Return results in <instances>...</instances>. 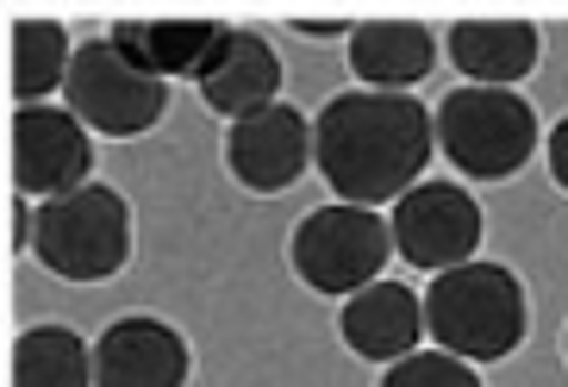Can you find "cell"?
Returning <instances> with one entry per match:
<instances>
[{"mask_svg": "<svg viewBox=\"0 0 568 387\" xmlns=\"http://www.w3.org/2000/svg\"><path fill=\"white\" fill-rule=\"evenodd\" d=\"M294 275L318 294H363V287L382 282L387 256H394V225L375 213V206H318L294 225Z\"/></svg>", "mask_w": 568, "mask_h": 387, "instance_id": "cell-5", "label": "cell"}, {"mask_svg": "<svg viewBox=\"0 0 568 387\" xmlns=\"http://www.w3.org/2000/svg\"><path fill=\"white\" fill-rule=\"evenodd\" d=\"M187 381V344L175 325L132 313L113 319L94 344V387H182Z\"/></svg>", "mask_w": 568, "mask_h": 387, "instance_id": "cell-10", "label": "cell"}, {"mask_svg": "<svg viewBox=\"0 0 568 387\" xmlns=\"http://www.w3.org/2000/svg\"><path fill=\"white\" fill-rule=\"evenodd\" d=\"M537 113L513 88H450L437 106V151L463 169L468 182H506L537 151Z\"/></svg>", "mask_w": 568, "mask_h": 387, "instance_id": "cell-3", "label": "cell"}, {"mask_svg": "<svg viewBox=\"0 0 568 387\" xmlns=\"http://www.w3.org/2000/svg\"><path fill=\"white\" fill-rule=\"evenodd\" d=\"M437 63V38L413 19H368L351 26V69L356 82H368L375 94H406L413 82H425Z\"/></svg>", "mask_w": 568, "mask_h": 387, "instance_id": "cell-13", "label": "cell"}, {"mask_svg": "<svg viewBox=\"0 0 568 387\" xmlns=\"http://www.w3.org/2000/svg\"><path fill=\"white\" fill-rule=\"evenodd\" d=\"M337 332H344V344L356 356L394 369V363H406L418 350V337H425V301L406 282H375V287H363V294L344 301Z\"/></svg>", "mask_w": 568, "mask_h": 387, "instance_id": "cell-12", "label": "cell"}, {"mask_svg": "<svg viewBox=\"0 0 568 387\" xmlns=\"http://www.w3.org/2000/svg\"><path fill=\"white\" fill-rule=\"evenodd\" d=\"M94 138L69 106H19L13 113V187L26 201H63L88 187Z\"/></svg>", "mask_w": 568, "mask_h": 387, "instance_id": "cell-8", "label": "cell"}, {"mask_svg": "<svg viewBox=\"0 0 568 387\" xmlns=\"http://www.w3.org/2000/svg\"><path fill=\"white\" fill-rule=\"evenodd\" d=\"M437 151V119L413 94H375L351 88L318 106L313 119V163L344 206L406 201Z\"/></svg>", "mask_w": 568, "mask_h": 387, "instance_id": "cell-1", "label": "cell"}, {"mask_svg": "<svg viewBox=\"0 0 568 387\" xmlns=\"http://www.w3.org/2000/svg\"><path fill=\"white\" fill-rule=\"evenodd\" d=\"M306 156H313V125H306L301 106H287V101L237 119L232 132H225V169L251 194H282V187H294L306 175Z\"/></svg>", "mask_w": 568, "mask_h": 387, "instance_id": "cell-9", "label": "cell"}, {"mask_svg": "<svg viewBox=\"0 0 568 387\" xmlns=\"http://www.w3.org/2000/svg\"><path fill=\"white\" fill-rule=\"evenodd\" d=\"M13 387H94V350L69 325H32L13 344Z\"/></svg>", "mask_w": 568, "mask_h": 387, "instance_id": "cell-17", "label": "cell"}, {"mask_svg": "<svg viewBox=\"0 0 568 387\" xmlns=\"http://www.w3.org/2000/svg\"><path fill=\"white\" fill-rule=\"evenodd\" d=\"M301 32H344V19H294Z\"/></svg>", "mask_w": 568, "mask_h": 387, "instance_id": "cell-20", "label": "cell"}, {"mask_svg": "<svg viewBox=\"0 0 568 387\" xmlns=\"http://www.w3.org/2000/svg\"><path fill=\"white\" fill-rule=\"evenodd\" d=\"M387 225H394V251L413 269H432V275L463 269L481 251V206L456 182H418L406 201H394Z\"/></svg>", "mask_w": 568, "mask_h": 387, "instance_id": "cell-7", "label": "cell"}, {"mask_svg": "<svg viewBox=\"0 0 568 387\" xmlns=\"http://www.w3.org/2000/svg\"><path fill=\"white\" fill-rule=\"evenodd\" d=\"M194 88H201V101L213 106L219 119H232V125H237V119L275 106V94H282V57L268 51V38L232 32L225 57H219Z\"/></svg>", "mask_w": 568, "mask_h": 387, "instance_id": "cell-14", "label": "cell"}, {"mask_svg": "<svg viewBox=\"0 0 568 387\" xmlns=\"http://www.w3.org/2000/svg\"><path fill=\"white\" fill-rule=\"evenodd\" d=\"M113 44L156 82H201L225 57L232 26H213V19H119Z\"/></svg>", "mask_w": 568, "mask_h": 387, "instance_id": "cell-11", "label": "cell"}, {"mask_svg": "<svg viewBox=\"0 0 568 387\" xmlns=\"http://www.w3.org/2000/svg\"><path fill=\"white\" fill-rule=\"evenodd\" d=\"M382 387H481V375H475V363H463L450 350H413L406 363H394L382 375Z\"/></svg>", "mask_w": 568, "mask_h": 387, "instance_id": "cell-18", "label": "cell"}, {"mask_svg": "<svg viewBox=\"0 0 568 387\" xmlns=\"http://www.w3.org/2000/svg\"><path fill=\"white\" fill-rule=\"evenodd\" d=\"M63 94H69V113L101 138H144L169 113V82L144 75L113 38H94V44L75 51Z\"/></svg>", "mask_w": 568, "mask_h": 387, "instance_id": "cell-6", "label": "cell"}, {"mask_svg": "<svg viewBox=\"0 0 568 387\" xmlns=\"http://www.w3.org/2000/svg\"><path fill=\"white\" fill-rule=\"evenodd\" d=\"M32 256L57 282H106L132 256V206L119 187L88 182L63 201L38 206V244Z\"/></svg>", "mask_w": 568, "mask_h": 387, "instance_id": "cell-4", "label": "cell"}, {"mask_svg": "<svg viewBox=\"0 0 568 387\" xmlns=\"http://www.w3.org/2000/svg\"><path fill=\"white\" fill-rule=\"evenodd\" d=\"M562 350H568V337H562Z\"/></svg>", "mask_w": 568, "mask_h": 387, "instance_id": "cell-21", "label": "cell"}, {"mask_svg": "<svg viewBox=\"0 0 568 387\" xmlns=\"http://www.w3.org/2000/svg\"><path fill=\"white\" fill-rule=\"evenodd\" d=\"M531 306L506 263H463L425 287V337L463 363H506L525 344Z\"/></svg>", "mask_w": 568, "mask_h": 387, "instance_id": "cell-2", "label": "cell"}, {"mask_svg": "<svg viewBox=\"0 0 568 387\" xmlns=\"http://www.w3.org/2000/svg\"><path fill=\"white\" fill-rule=\"evenodd\" d=\"M550 144V175H556V187L568 194V119H556V132L544 138Z\"/></svg>", "mask_w": 568, "mask_h": 387, "instance_id": "cell-19", "label": "cell"}, {"mask_svg": "<svg viewBox=\"0 0 568 387\" xmlns=\"http://www.w3.org/2000/svg\"><path fill=\"white\" fill-rule=\"evenodd\" d=\"M450 63L475 88H513L537 69V26H525V19H463L450 32Z\"/></svg>", "mask_w": 568, "mask_h": 387, "instance_id": "cell-15", "label": "cell"}, {"mask_svg": "<svg viewBox=\"0 0 568 387\" xmlns=\"http://www.w3.org/2000/svg\"><path fill=\"white\" fill-rule=\"evenodd\" d=\"M69 69H75V51H69V32L57 19H19L13 26V94L19 106H44L57 88H69Z\"/></svg>", "mask_w": 568, "mask_h": 387, "instance_id": "cell-16", "label": "cell"}]
</instances>
